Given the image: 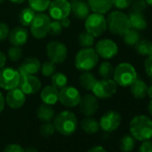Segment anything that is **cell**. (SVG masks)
Returning a JSON list of instances; mask_svg holds the SVG:
<instances>
[{"label":"cell","mask_w":152,"mask_h":152,"mask_svg":"<svg viewBox=\"0 0 152 152\" xmlns=\"http://www.w3.org/2000/svg\"><path fill=\"white\" fill-rule=\"evenodd\" d=\"M81 126L82 129L88 134H95L99 132L100 128L99 123L91 116H86L84 119H83Z\"/></svg>","instance_id":"4316f807"},{"label":"cell","mask_w":152,"mask_h":152,"mask_svg":"<svg viewBox=\"0 0 152 152\" xmlns=\"http://www.w3.org/2000/svg\"><path fill=\"white\" fill-rule=\"evenodd\" d=\"M147 95L148 96V98L150 99H152V85L148 87V91H147Z\"/></svg>","instance_id":"f907efd6"},{"label":"cell","mask_w":152,"mask_h":152,"mask_svg":"<svg viewBox=\"0 0 152 152\" xmlns=\"http://www.w3.org/2000/svg\"><path fill=\"white\" fill-rule=\"evenodd\" d=\"M123 39L126 45L135 46L138 43V41L140 39V34L139 31L131 28L125 33H124Z\"/></svg>","instance_id":"f546056e"},{"label":"cell","mask_w":152,"mask_h":152,"mask_svg":"<svg viewBox=\"0 0 152 152\" xmlns=\"http://www.w3.org/2000/svg\"><path fill=\"white\" fill-rule=\"evenodd\" d=\"M60 23H61V25H62L63 28H68L71 25V21H70V19L68 17H66V18L62 19L60 21Z\"/></svg>","instance_id":"c3c4849f"},{"label":"cell","mask_w":152,"mask_h":152,"mask_svg":"<svg viewBox=\"0 0 152 152\" xmlns=\"http://www.w3.org/2000/svg\"><path fill=\"white\" fill-rule=\"evenodd\" d=\"M55 132H56L55 126L50 122L44 123L40 126V134L44 137H50L55 133Z\"/></svg>","instance_id":"74e56055"},{"label":"cell","mask_w":152,"mask_h":152,"mask_svg":"<svg viewBox=\"0 0 152 152\" xmlns=\"http://www.w3.org/2000/svg\"><path fill=\"white\" fill-rule=\"evenodd\" d=\"M70 1H72V2H73V1H77V0H70Z\"/></svg>","instance_id":"6f0895ef"},{"label":"cell","mask_w":152,"mask_h":152,"mask_svg":"<svg viewBox=\"0 0 152 152\" xmlns=\"http://www.w3.org/2000/svg\"><path fill=\"white\" fill-rule=\"evenodd\" d=\"M87 3L93 13L105 15L113 7L112 0H87Z\"/></svg>","instance_id":"7402d4cb"},{"label":"cell","mask_w":152,"mask_h":152,"mask_svg":"<svg viewBox=\"0 0 152 152\" xmlns=\"http://www.w3.org/2000/svg\"><path fill=\"white\" fill-rule=\"evenodd\" d=\"M135 146V139L129 134L122 137L120 140V149L124 152H130Z\"/></svg>","instance_id":"1f68e13d"},{"label":"cell","mask_w":152,"mask_h":152,"mask_svg":"<svg viewBox=\"0 0 152 152\" xmlns=\"http://www.w3.org/2000/svg\"><path fill=\"white\" fill-rule=\"evenodd\" d=\"M99 55L92 48H83L79 50L74 58V65L79 71L92 70L99 63Z\"/></svg>","instance_id":"3957f363"},{"label":"cell","mask_w":152,"mask_h":152,"mask_svg":"<svg viewBox=\"0 0 152 152\" xmlns=\"http://www.w3.org/2000/svg\"><path fill=\"white\" fill-rule=\"evenodd\" d=\"M148 111L149 115L152 116V99L149 101V103H148Z\"/></svg>","instance_id":"db71d44e"},{"label":"cell","mask_w":152,"mask_h":152,"mask_svg":"<svg viewBox=\"0 0 152 152\" xmlns=\"http://www.w3.org/2000/svg\"><path fill=\"white\" fill-rule=\"evenodd\" d=\"M95 50L99 56L104 59H111L118 53V47L116 43L109 39H104L99 40L96 44Z\"/></svg>","instance_id":"9a60e30c"},{"label":"cell","mask_w":152,"mask_h":152,"mask_svg":"<svg viewBox=\"0 0 152 152\" xmlns=\"http://www.w3.org/2000/svg\"><path fill=\"white\" fill-rule=\"evenodd\" d=\"M59 90H57L53 85H48L44 87L40 93V99L44 104L47 105H55L58 101Z\"/></svg>","instance_id":"44dd1931"},{"label":"cell","mask_w":152,"mask_h":152,"mask_svg":"<svg viewBox=\"0 0 152 152\" xmlns=\"http://www.w3.org/2000/svg\"><path fill=\"white\" fill-rule=\"evenodd\" d=\"M90 12L91 8L84 0H77L71 3V13H72L75 18L85 20L90 15Z\"/></svg>","instance_id":"ffe728a7"},{"label":"cell","mask_w":152,"mask_h":152,"mask_svg":"<svg viewBox=\"0 0 152 152\" xmlns=\"http://www.w3.org/2000/svg\"><path fill=\"white\" fill-rule=\"evenodd\" d=\"M6 63H7V56L3 52L0 51V70L5 67Z\"/></svg>","instance_id":"bcb514c9"},{"label":"cell","mask_w":152,"mask_h":152,"mask_svg":"<svg viewBox=\"0 0 152 152\" xmlns=\"http://www.w3.org/2000/svg\"><path fill=\"white\" fill-rule=\"evenodd\" d=\"M18 87L25 95H33L41 88V83L35 75H20Z\"/></svg>","instance_id":"5bb4252c"},{"label":"cell","mask_w":152,"mask_h":152,"mask_svg":"<svg viewBox=\"0 0 152 152\" xmlns=\"http://www.w3.org/2000/svg\"><path fill=\"white\" fill-rule=\"evenodd\" d=\"M130 91L132 95L138 99H144L147 96V91H148V85L147 83L140 79L137 78L131 85H130Z\"/></svg>","instance_id":"603a6c76"},{"label":"cell","mask_w":152,"mask_h":152,"mask_svg":"<svg viewBox=\"0 0 152 152\" xmlns=\"http://www.w3.org/2000/svg\"><path fill=\"white\" fill-rule=\"evenodd\" d=\"M5 104H6V100H5V98L2 94V92L0 91V114L2 113V111L4 110L5 108Z\"/></svg>","instance_id":"681fc988"},{"label":"cell","mask_w":152,"mask_h":152,"mask_svg":"<svg viewBox=\"0 0 152 152\" xmlns=\"http://www.w3.org/2000/svg\"><path fill=\"white\" fill-rule=\"evenodd\" d=\"M117 90L116 83L112 79H103L97 81L93 86L91 91L99 99H108L111 98Z\"/></svg>","instance_id":"30bf717a"},{"label":"cell","mask_w":152,"mask_h":152,"mask_svg":"<svg viewBox=\"0 0 152 152\" xmlns=\"http://www.w3.org/2000/svg\"><path fill=\"white\" fill-rule=\"evenodd\" d=\"M5 100L9 107L13 109H19L24 105L26 101V95L19 87H17L8 91Z\"/></svg>","instance_id":"e0dca14e"},{"label":"cell","mask_w":152,"mask_h":152,"mask_svg":"<svg viewBox=\"0 0 152 152\" xmlns=\"http://www.w3.org/2000/svg\"><path fill=\"white\" fill-rule=\"evenodd\" d=\"M132 0H112V5L118 10H124L131 7Z\"/></svg>","instance_id":"60d3db41"},{"label":"cell","mask_w":152,"mask_h":152,"mask_svg":"<svg viewBox=\"0 0 152 152\" xmlns=\"http://www.w3.org/2000/svg\"><path fill=\"white\" fill-rule=\"evenodd\" d=\"M54 126L56 132L64 136L73 134L78 127V120L75 114L65 110L59 113L54 118Z\"/></svg>","instance_id":"7a4b0ae2"},{"label":"cell","mask_w":152,"mask_h":152,"mask_svg":"<svg viewBox=\"0 0 152 152\" xmlns=\"http://www.w3.org/2000/svg\"><path fill=\"white\" fill-rule=\"evenodd\" d=\"M145 1H146V3H147L148 5H149V6L152 7V0H145Z\"/></svg>","instance_id":"11a10c76"},{"label":"cell","mask_w":152,"mask_h":152,"mask_svg":"<svg viewBox=\"0 0 152 152\" xmlns=\"http://www.w3.org/2000/svg\"><path fill=\"white\" fill-rule=\"evenodd\" d=\"M20 82V73L18 70L12 67H6L0 70V88L6 91L17 88Z\"/></svg>","instance_id":"9c48e42d"},{"label":"cell","mask_w":152,"mask_h":152,"mask_svg":"<svg viewBox=\"0 0 152 152\" xmlns=\"http://www.w3.org/2000/svg\"><path fill=\"white\" fill-rule=\"evenodd\" d=\"M131 28L137 31H143L147 28V21L143 15V13L131 12L128 15Z\"/></svg>","instance_id":"cb8c5ba5"},{"label":"cell","mask_w":152,"mask_h":152,"mask_svg":"<svg viewBox=\"0 0 152 152\" xmlns=\"http://www.w3.org/2000/svg\"><path fill=\"white\" fill-rule=\"evenodd\" d=\"M56 72V65L50 60L44 62L40 66V72L44 77H51Z\"/></svg>","instance_id":"d590c367"},{"label":"cell","mask_w":152,"mask_h":152,"mask_svg":"<svg viewBox=\"0 0 152 152\" xmlns=\"http://www.w3.org/2000/svg\"><path fill=\"white\" fill-rule=\"evenodd\" d=\"M85 30L94 37H99L107 29V19L101 14L93 13L85 19Z\"/></svg>","instance_id":"8992f818"},{"label":"cell","mask_w":152,"mask_h":152,"mask_svg":"<svg viewBox=\"0 0 152 152\" xmlns=\"http://www.w3.org/2000/svg\"><path fill=\"white\" fill-rule=\"evenodd\" d=\"M121 122H122L121 115L116 111L111 110V111H107L101 116L99 121V126L103 131L107 132H112L120 126Z\"/></svg>","instance_id":"4fadbf2b"},{"label":"cell","mask_w":152,"mask_h":152,"mask_svg":"<svg viewBox=\"0 0 152 152\" xmlns=\"http://www.w3.org/2000/svg\"><path fill=\"white\" fill-rule=\"evenodd\" d=\"M87 152H107V150L102 146H94L90 148Z\"/></svg>","instance_id":"7dc6e473"},{"label":"cell","mask_w":152,"mask_h":152,"mask_svg":"<svg viewBox=\"0 0 152 152\" xmlns=\"http://www.w3.org/2000/svg\"><path fill=\"white\" fill-rule=\"evenodd\" d=\"M99 73L103 79L111 78L114 73V67H113L112 64L107 61L101 63L99 67Z\"/></svg>","instance_id":"836d02e7"},{"label":"cell","mask_w":152,"mask_h":152,"mask_svg":"<svg viewBox=\"0 0 152 152\" xmlns=\"http://www.w3.org/2000/svg\"><path fill=\"white\" fill-rule=\"evenodd\" d=\"M24 150H25V152H38V149L34 147H29Z\"/></svg>","instance_id":"816d5d0a"},{"label":"cell","mask_w":152,"mask_h":152,"mask_svg":"<svg viewBox=\"0 0 152 152\" xmlns=\"http://www.w3.org/2000/svg\"><path fill=\"white\" fill-rule=\"evenodd\" d=\"M46 51L48 58L56 64H63L66 60L68 55L66 46L63 42L57 40L50 41L47 45Z\"/></svg>","instance_id":"ba28073f"},{"label":"cell","mask_w":152,"mask_h":152,"mask_svg":"<svg viewBox=\"0 0 152 152\" xmlns=\"http://www.w3.org/2000/svg\"><path fill=\"white\" fill-rule=\"evenodd\" d=\"M48 13L54 20L61 21L71 14V3L68 0H53L48 7Z\"/></svg>","instance_id":"7c38bea8"},{"label":"cell","mask_w":152,"mask_h":152,"mask_svg":"<svg viewBox=\"0 0 152 152\" xmlns=\"http://www.w3.org/2000/svg\"><path fill=\"white\" fill-rule=\"evenodd\" d=\"M10 30L7 24L0 22V41H4L8 38Z\"/></svg>","instance_id":"b9f144b4"},{"label":"cell","mask_w":152,"mask_h":152,"mask_svg":"<svg viewBox=\"0 0 152 152\" xmlns=\"http://www.w3.org/2000/svg\"><path fill=\"white\" fill-rule=\"evenodd\" d=\"M7 56L11 61L16 62L20 60L21 57L23 56V49L21 48V47L12 46L7 50Z\"/></svg>","instance_id":"8d00e7d4"},{"label":"cell","mask_w":152,"mask_h":152,"mask_svg":"<svg viewBox=\"0 0 152 152\" xmlns=\"http://www.w3.org/2000/svg\"><path fill=\"white\" fill-rule=\"evenodd\" d=\"M107 25L109 31L115 35L123 36L129 29L131 24L128 15L120 10L111 12L107 18Z\"/></svg>","instance_id":"277c9868"},{"label":"cell","mask_w":152,"mask_h":152,"mask_svg":"<svg viewBox=\"0 0 152 152\" xmlns=\"http://www.w3.org/2000/svg\"><path fill=\"white\" fill-rule=\"evenodd\" d=\"M9 1L11 2V3H13V4H17V5H19V4H23V3H24L26 0H9Z\"/></svg>","instance_id":"f5cc1de1"},{"label":"cell","mask_w":152,"mask_h":152,"mask_svg":"<svg viewBox=\"0 0 152 152\" xmlns=\"http://www.w3.org/2000/svg\"><path fill=\"white\" fill-rule=\"evenodd\" d=\"M62 30H63V27H62V25L60 23V21L55 20V21L50 23L48 34L52 35V36H56V35H59L62 32Z\"/></svg>","instance_id":"ab89813d"},{"label":"cell","mask_w":152,"mask_h":152,"mask_svg":"<svg viewBox=\"0 0 152 152\" xmlns=\"http://www.w3.org/2000/svg\"><path fill=\"white\" fill-rule=\"evenodd\" d=\"M135 49L138 54L145 56H152V41L148 39H140L135 45Z\"/></svg>","instance_id":"f1b7e54d"},{"label":"cell","mask_w":152,"mask_h":152,"mask_svg":"<svg viewBox=\"0 0 152 152\" xmlns=\"http://www.w3.org/2000/svg\"><path fill=\"white\" fill-rule=\"evenodd\" d=\"M144 69L145 72L147 73V75H148L149 77L152 79V56H148L145 62H144Z\"/></svg>","instance_id":"ee69618b"},{"label":"cell","mask_w":152,"mask_h":152,"mask_svg":"<svg viewBox=\"0 0 152 152\" xmlns=\"http://www.w3.org/2000/svg\"><path fill=\"white\" fill-rule=\"evenodd\" d=\"M81 98L82 96L80 91L75 87L66 85L63 89L59 90L58 101H60V103L66 107H74L78 106Z\"/></svg>","instance_id":"8fae6325"},{"label":"cell","mask_w":152,"mask_h":152,"mask_svg":"<svg viewBox=\"0 0 152 152\" xmlns=\"http://www.w3.org/2000/svg\"><path fill=\"white\" fill-rule=\"evenodd\" d=\"M36 15V12L31 8V7H25L24 9H23L19 15V21L20 23L23 26V27H30V25L31 24L34 17Z\"/></svg>","instance_id":"83f0119b"},{"label":"cell","mask_w":152,"mask_h":152,"mask_svg":"<svg viewBox=\"0 0 152 152\" xmlns=\"http://www.w3.org/2000/svg\"><path fill=\"white\" fill-rule=\"evenodd\" d=\"M4 152H25V150L19 144H8L5 147Z\"/></svg>","instance_id":"7bdbcfd3"},{"label":"cell","mask_w":152,"mask_h":152,"mask_svg":"<svg viewBox=\"0 0 152 152\" xmlns=\"http://www.w3.org/2000/svg\"><path fill=\"white\" fill-rule=\"evenodd\" d=\"M78 106L80 107V111L86 116L94 115L99 107L98 98L93 94H85L81 98Z\"/></svg>","instance_id":"2e32d148"},{"label":"cell","mask_w":152,"mask_h":152,"mask_svg":"<svg viewBox=\"0 0 152 152\" xmlns=\"http://www.w3.org/2000/svg\"><path fill=\"white\" fill-rule=\"evenodd\" d=\"M41 64L36 57L26 58L18 68L20 75H35L40 71Z\"/></svg>","instance_id":"d6986e66"},{"label":"cell","mask_w":152,"mask_h":152,"mask_svg":"<svg viewBox=\"0 0 152 152\" xmlns=\"http://www.w3.org/2000/svg\"><path fill=\"white\" fill-rule=\"evenodd\" d=\"M51 83H52V85L56 87L57 90H61L67 85V83H68L67 76L61 72H56L51 76Z\"/></svg>","instance_id":"4dcf8cb0"},{"label":"cell","mask_w":152,"mask_h":152,"mask_svg":"<svg viewBox=\"0 0 152 152\" xmlns=\"http://www.w3.org/2000/svg\"><path fill=\"white\" fill-rule=\"evenodd\" d=\"M132 136L140 141L152 138V120L144 115H137L130 122L129 125Z\"/></svg>","instance_id":"6da1fadb"},{"label":"cell","mask_w":152,"mask_h":152,"mask_svg":"<svg viewBox=\"0 0 152 152\" xmlns=\"http://www.w3.org/2000/svg\"><path fill=\"white\" fill-rule=\"evenodd\" d=\"M148 4L145 0H132L131 4L132 11L137 12V13H143L147 8Z\"/></svg>","instance_id":"f35d334b"},{"label":"cell","mask_w":152,"mask_h":152,"mask_svg":"<svg viewBox=\"0 0 152 152\" xmlns=\"http://www.w3.org/2000/svg\"><path fill=\"white\" fill-rule=\"evenodd\" d=\"M4 1H5V0H0V4H2V3H3Z\"/></svg>","instance_id":"9f6ffc18"},{"label":"cell","mask_w":152,"mask_h":152,"mask_svg":"<svg viewBox=\"0 0 152 152\" xmlns=\"http://www.w3.org/2000/svg\"><path fill=\"white\" fill-rule=\"evenodd\" d=\"M95 37L87 31H83L78 37L79 45L83 48H91L94 44Z\"/></svg>","instance_id":"d6a6232c"},{"label":"cell","mask_w":152,"mask_h":152,"mask_svg":"<svg viewBox=\"0 0 152 152\" xmlns=\"http://www.w3.org/2000/svg\"><path fill=\"white\" fill-rule=\"evenodd\" d=\"M113 77L117 85L129 87L138 78V76L132 64L129 63H121L114 69Z\"/></svg>","instance_id":"5b68a950"},{"label":"cell","mask_w":152,"mask_h":152,"mask_svg":"<svg viewBox=\"0 0 152 152\" xmlns=\"http://www.w3.org/2000/svg\"><path fill=\"white\" fill-rule=\"evenodd\" d=\"M28 37H29V31L23 26H18L14 28L12 31H10L8 35L10 44L12 46H16V47L24 46L27 43Z\"/></svg>","instance_id":"ac0fdd59"},{"label":"cell","mask_w":152,"mask_h":152,"mask_svg":"<svg viewBox=\"0 0 152 152\" xmlns=\"http://www.w3.org/2000/svg\"><path fill=\"white\" fill-rule=\"evenodd\" d=\"M50 17L45 14H37L30 25L31 35L38 39L46 38L48 35L49 26H50Z\"/></svg>","instance_id":"52a82bcc"},{"label":"cell","mask_w":152,"mask_h":152,"mask_svg":"<svg viewBox=\"0 0 152 152\" xmlns=\"http://www.w3.org/2000/svg\"><path fill=\"white\" fill-rule=\"evenodd\" d=\"M96 82V77L90 71L83 72L79 76V83L86 91H91Z\"/></svg>","instance_id":"484cf974"},{"label":"cell","mask_w":152,"mask_h":152,"mask_svg":"<svg viewBox=\"0 0 152 152\" xmlns=\"http://www.w3.org/2000/svg\"><path fill=\"white\" fill-rule=\"evenodd\" d=\"M139 152H152V140H147L142 141L139 148Z\"/></svg>","instance_id":"f6af8a7d"},{"label":"cell","mask_w":152,"mask_h":152,"mask_svg":"<svg viewBox=\"0 0 152 152\" xmlns=\"http://www.w3.org/2000/svg\"><path fill=\"white\" fill-rule=\"evenodd\" d=\"M30 7H31L35 12H44L49 7L51 0H28Z\"/></svg>","instance_id":"e575fe53"},{"label":"cell","mask_w":152,"mask_h":152,"mask_svg":"<svg viewBox=\"0 0 152 152\" xmlns=\"http://www.w3.org/2000/svg\"><path fill=\"white\" fill-rule=\"evenodd\" d=\"M37 116L43 123L51 122L55 118V110L50 105L43 103L37 109Z\"/></svg>","instance_id":"d4e9b609"}]
</instances>
